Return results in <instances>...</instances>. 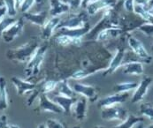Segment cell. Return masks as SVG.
<instances>
[{
  "label": "cell",
  "mask_w": 153,
  "mask_h": 128,
  "mask_svg": "<svg viewBox=\"0 0 153 128\" xmlns=\"http://www.w3.org/2000/svg\"><path fill=\"white\" fill-rule=\"evenodd\" d=\"M88 99L84 96L79 98L73 106V114L78 121H82L86 118L88 110Z\"/></svg>",
  "instance_id": "16"
},
{
  "label": "cell",
  "mask_w": 153,
  "mask_h": 128,
  "mask_svg": "<svg viewBox=\"0 0 153 128\" xmlns=\"http://www.w3.org/2000/svg\"><path fill=\"white\" fill-rule=\"evenodd\" d=\"M70 6L71 11H77L82 7V0H64Z\"/></svg>",
  "instance_id": "33"
},
{
  "label": "cell",
  "mask_w": 153,
  "mask_h": 128,
  "mask_svg": "<svg viewBox=\"0 0 153 128\" xmlns=\"http://www.w3.org/2000/svg\"><path fill=\"white\" fill-rule=\"evenodd\" d=\"M39 46L40 44L37 40H30L15 49L9 50L6 52V58L12 61L27 64L35 55Z\"/></svg>",
  "instance_id": "1"
},
{
  "label": "cell",
  "mask_w": 153,
  "mask_h": 128,
  "mask_svg": "<svg viewBox=\"0 0 153 128\" xmlns=\"http://www.w3.org/2000/svg\"><path fill=\"white\" fill-rule=\"evenodd\" d=\"M45 125L47 128H66L65 125L56 119H48Z\"/></svg>",
  "instance_id": "34"
},
{
  "label": "cell",
  "mask_w": 153,
  "mask_h": 128,
  "mask_svg": "<svg viewBox=\"0 0 153 128\" xmlns=\"http://www.w3.org/2000/svg\"><path fill=\"white\" fill-rule=\"evenodd\" d=\"M123 1H125V0H123Z\"/></svg>",
  "instance_id": "50"
},
{
  "label": "cell",
  "mask_w": 153,
  "mask_h": 128,
  "mask_svg": "<svg viewBox=\"0 0 153 128\" xmlns=\"http://www.w3.org/2000/svg\"><path fill=\"white\" fill-rule=\"evenodd\" d=\"M60 17H51L44 25L41 30V39L44 41H48L51 38L54 32L57 30L59 24L60 23Z\"/></svg>",
  "instance_id": "14"
},
{
  "label": "cell",
  "mask_w": 153,
  "mask_h": 128,
  "mask_svg": "<svg viewBox=\"0 0 153 128\" xmlns=\"http://www.w3.org/2000/svg\"><path fill=\"white\" fill-rule=\"evenodd\" d=\"M4 5V2H3V0H0V6H3Z\"/></svg>",
  "instance_id": "47"
},
{
  "label": "cell",
  "mask_w": 153,
  "mask_h": 128,
  "mask_svg": "<svg viewBox=\"0 0 153 128\" xmlns=\"http://www.w3.org/2000/svg\"><path fill=\"white\" fill-rule=\"evenodd\" d=\"M49 14L51 17H60L71 11L70 6L63 0H49Z\"/></svg>",
  "instance_id": "13"
},
{
  "label": "cell",
  "mask_w": 153,
  "mask_h": 128,
  "mask_svg": "<svg viewBox=\"0 0 153 128\" xmlns=\"http://www.w3.org/2000/svg\"><path fill=\"white\" fill-rule=\"evenodd\" d=\"M120 68L124 74L142 75L143 73V64L142 62L139 61H131L128 63H123Z\"/></svg>",
  "instance_id": "21"
},
{
  "label": "cell",
  "mask_w": 153,
  "mask_h": 128,
  "mask_svg": "<svg viewBox=\"0 0 153 128\" xmlns=\"http://www.w3.org/2000/svg\"><path fill=\"white\" fill-rule=\"evenodd\" d=\"M115 4L116 0H92L88 4L85 10L89 16H94L102 10L114 7Z\"/></svg>",
  "instance_id": "11"
},
{
  "label": "cell",
  "mask_w": 153,
  "mask_h": 128,
  "mask_svg": "<svg viewBox=\"0 0 153 128\" xmlns=\"http://www.w3.org/2000/svg\"><path fill=\"white\" fill-rule=\"evenodd\" d=\"M55 42L61 46H67V45L80 46L82 43V38H74L66 35L58 34V36L55 38Z\"/></svg>",
  "instance_id": "23"
},
{
  "label": "cell",
  "mask_w": 153,
  "mask_h": 128,
  "mask_svg": "<svg viewBox=\"0 0 153 128\" xmlns=\"http://www.w3.org/2000/svg\"><path fill=\"white\" fill-rule=\"evenodd\" d=\"M53 101L62 108V110H64L66 114H70L72 112V108L74 106V104L77 101V98L56 95L53 97Z\"/></svg>",
  "instance_id": "20"
},
{
  "label": "cell",
  "mask_w": 153,
  "mask_h": 128,
  "mask_svg": "<svg viewBox=\"0 0 153 128\" xmlns=\"http://www.w3.org/2000/svg\"><path fill=\"white\" fill-rule=\"evenodd\" d=\"M139 83L137 82H122V83H118L113 87L112 90L114 93H128L131 90H134L137 87Z\"/></svg>",
  "instance_id": "26"
},
{
  "label": "cell",
  "mask_w": 153,
  "mask_h": 128,
  "mask_svg": "<svg viewBox=\"0 0 153 128\" xmlns=\"http://www.w3.org/2000/svg\"><path fill=\"white\" fill-rule=\"evenodd\" d=\"M11 81H12V83L13 84V86L16 88L17 95H20V96L24 95L27 92L34 91L37 87L36 84L32 83V82H29V81H25V80H22L21 78L16 77V76L12 77L11 78Z\"/></svg>",
  "instance_id": "15"
},
{
  "label": "cell",
  "mask_w": 153,
  "mask_h": 128,
  "mask_svg": "<svg viewBox=\"0 0 153 128\" xmlns=\"http://www.w3.org/2000/svg\"><path fill=\"white\" fill-rule=\"evenodd\" d=\"M3 2H4V5L6 7L7 10V16L14 17L18 13L15 0H3Z\"/></svg>",
  "instance_id": "28"
},
{
  "label": "cell",
  "mask_w": 153,
  "mask_h": 128,
  "mask_svg": "<svg viewBox=\"0 0 153 128\" xmlns=\"http://www.w3.org/2000/svg\"><path fill=\"white\" fill-rule=\"evenodd\" d=\"M73 89L75 94L86 97L88 100H89L92 103L97 102L98 99V91L94 86L82 83H75L73 86Z\"/></svg>",
  "instance_id": "8"
},
{
  "label": "cell",
  "mask_w": 153,
  "mask_h": 128,
  "mask_svg": "<svg viewBox=\"0 0 153 128\" xmlns=\"http://www.w3.org/2000/svg\"><path fill=\"white\" fill-rule=\"evenodd\" d=\"M15 21H16V19L14 17H10V16H5L4 19H2L0 21V36L10 25H12Z\"/></svg>",
  "instance_id": "31"
},
{
  "label": "cell",
  "mask_w": 153,
  "mask_h": 128,
  "mask_svg": "<svg viewBox=\"0 0 153 128\" xmlns=\"http://www.w3.org/2000/svg\"><path fill=\"white\" fill-rule=\"evenodd\" d=\"M125 54H126V50L123 48H119L117 49L115 54L113 55L109 65L105 68V70H103L102 72V75L103 76H108L111 74H113L119 68L121 67V65L123 64V60L125 58Z\"/></svg>",
  "instance_id": "7"
},
{
  "label": "cell",
  "mask_w": 153,
  "mask_h": 128,
  "mask_svg": "<svg viewBox=\"0 0 153 128\" xmlns=\"http://www.w3.org/2000/svg\"><path fill=\"white\" fill-rule=\"evenodd\" d=\"M123 32V29L120 27H111L103 29L99 32L97 36V41L98 42H105L110 39H114L120 36Z\"/></svg>",
  "instance_id": "18"
},
{
  "label": "cell",
  "mask_w": 153,
  "mask_h": 128,
  "mask_svg": "<svg viewBox=\"0 0 153 128\" xmlns=\"http://www.w3.org/2000/svg\"><path fill=\"white\" fill-rule=\"evenodd\" d=\"M8 94L6 81L4 77H0V110H4L8 108Z\"/></svg>",
  "instance_id": "22"
},
{
  "label": "cell",
  "mask_w": 153,
  "mask_h": 128,
  "mask_svg": "<svg viewBox=\"0 0 153 128\" xmlns=\"http://www.w3.org/2000/svg\"><path fill=\"white\" fill-rule=\"evenodd\" d=\"M105 69L101 68H88V69H83V70H79L74 72L72 75H71V79L73 80H82V79H85L90 75H93L94 73L99 72V71H103Z\"/></svg>",
  "instance_id": "25"
},
{
  "label": "cell",
  "mask_w": 153,
  "mask_h": 128,
  "mask_svg": "<svg viewBox=\"0 0 153 128\" xmlns=\"http://www.w3.org/2000/svg\"><path fill=\"white\" fill-rule=\"evenodd\" d=\"M48 13L47 12L43 11L40 13H23L22 18L26 21H27L28 22L36 25L40 27H43L44 25L46 23V21H48Z\"/></svg>",
  "instance_id": "17"
},
{
  "label": "cell",
  "mask_w": 153,
  "mask_h": 128,
  "mask_svg": "<svg viewBox=\"0 0 153 128\" xmlns=\"http://www.w3.org/2000/svg\"><path fill=\"white\" fill-rule=\"evenodd\" d=\"M73 128H81V127H73Z\"/></svg>",
  "instance_id": "49"
},
{
  "label": "cell",
  "mask_w": 153,
  "mask_h": 128,
  "mask_svg": "<svg viewBox=\"0 0 153 128\" xmlns=\"http://www.w3.org/2000/svg\"><path fill=\"white\" fill-rule=\"evenodd\" d=\"M153 79L152 77H144L141 82L138 84L137 87L134 89V92L131 98L132 104H137L143 101V99L147 95V92L149 90V87L152 83Z\"/></svg>",
  "instance_id": "12"
},
{
  "label": "cell",
  "mask_w": 153,
  "mask_h": 128,
  "mask_svg": "<svg viewBox=\"0 0 153 128\" xmlns=\"http://www.w3.org/2000/svg\"><path fill=\"white\" fill-rule=\"evenodd\" d=\"M37 128H47V127H46V125H45V124H40V125H38Z\"/></svg>",
  "instance_id": "42"
},
{
  "label": "cell",
  "mask_w": 153,
  "mask_h": 128,
  "mask_svg": "<svg viewBox=\"0 0 153 128\" xmlns=\"http://www.w3.org/2000/svg\"><path fill=\"white\" fill-rule=\"evenodd\" d=\"M38 98H39V105L36 110L52 112V113H57V114H60L64 112L61 107L47 96V94H41L38 96Z\"/></svg>",
  "instance_id": "9"
},
{
  "label": "cell",
  "mask_w": 153,
  "mask_h": 128,
  "mask_svg": "<svg viewBox=\"0 0 153 128\" xmlns=\"http://www.w3.org/2000/svg\"><path fill=\"white\" fill-rule=\"evenodd\" d=\"M152 4H153V0H150V3H149L148 7H149V6H151V5H152ZM148 7H147V8H148Z\"/></svg>",
  "instance_id": "45"
},
{
  "label": "cell",
  "mask_w": 153,
  "mask_h": 128,
  "mask_svg": "<svg viewBox=\"0 0 153 128\" xmlns=\"http://www.w3.org/2000/svg\"><path fill=\"white\" fill-rule=\"evenodd\" d=\"M148 128H153V124L152 125H151V126H150V127H149Z\"/></svg>",
  "instance_id": "48"
},
{
  "label": "cell",
  "mask_w": 153,
  "mask_h": 128,
  "mask_svg": "<svg viewBox=\"0 0 153 128\" xmlns=\"http://www.w3.org/2000/svg\"><path fill=\"white\" fill-rule=\"evenodd\" d=\"M128 44L130 47L132 51L139 58H141L142 60H143V62L150 63L152 61V57L150 56V54L146 50L144 45L143 44V43L140 40H138L137 38H135L133 36H128Z\"/></svg>",
  "instance_id": "6"
},
{
  "label": "cell",
  "mask_w": 153,
  "mask_h": 128,
  "mask_svg": "<svg viewBox=\"0 0 153 128\" xmlns=\"http://www.w3.org/2000/svg\"><path fill=\"white\" fill-rule=\"evenodd\" d=\"M0 128H10L7 122V117L4 114L0 116Z\"/></svg>",
  "instance_id": "36"
},
{
  "label": "cell",
  "mask_w": 153,
  "mask_h": 128,
  "mask_svg": "<svg viewBox=\"0 0 153 128\" xmlns=\"http://www.w3.org/2000/svg\"><path fill=\"white\" fill-rule=\"evenodd\" d=\"M143 121V118L142 117H135L134 115H129L126 120L122 121L121 124L116 126L113 128H132L134 125L141 123Z\"/></svg>",
  "instance_id": "27"
},
{
  "label": "cell",
  "mask_w": 153,
  "mask_h": 128,
  "mask_svg": "<svg viewBox=\"0 0 153 128\" xmlns=\"http://www.w3.org/2000/svg\"><path fill=\"white\" fill-rule=\"evenodd\" d=\"M91 27L89 25V22H88L87 24L82 27V28H77V29H67V28H59L56 31L58 32V34L60 35H66L68 36L74 37V38H82L88 35V33L90 31Z\"/></svg>",
  "instance_id": "19"
},
{
  "label": "cell",
  "mask_w": 153,
  "mask_h": 128,
  "mask_svg": "<svg viewBox=\"0 0 153 128\" xmlns=\"http://www.w3.org/2000/svg\"><path fill=\"white\" fill-rule=\"evenodd\" d=\"M140 112L153 121V106L150 104H143L140 106Z\"/></svg>",
  "instance_id": "29"
},
{
  "label": "cell",
  "mask_w": 153,
  "mask_h": 128,
  "mask_svg": "<svg viewBox=\"0 0 153 128\" xmlns=\"http://www.w3.org/2000/svg\"><path fill=\"white\" fill-rule=\"evenodd\" d=\"M57 90H58V95H64V96H67V97H74V95H75L74 89L71 88L68 84L67 79H63V80L58 81Z\"/></svg>",
  "instance_id": "24"
},
{
  "label": "cell",
  "mask_w": 153,
  "mask_h": 128,
  "mask_svg": "<svg viewBox=\"0 0 153 128\" xmlns=\"http://www.w3.org/2000/svg\"><path fill=\"white\" fill-rule=\"evenodd\" d=\"M35 4H36V0H23L20 7L18 8V11H20L22 14L27 13Z\"/></svg>",
  "instance_id": "30"
},
{
  "label": "cell",
  "mask_w": 153,
  "mask_h": 128,
  "mask_svg": "<svg viewBox=\"0 0 153 128\" xmlns=\"http://www.w3.org/2000/svg\"><path fill=\"white\" fill-rule=\"evenodd\" d=\"M25 20L23 18H20L16 20L12 25H10L2 34L1 37L5 43H12L18 36H20L23 32Z\"/></svg>",
  "instance_id": "5"
},
{
  "label": "cell",
  "mask_w": 153,
  "mask_h": 128,
  "mask_svg": "<svg viewBox=\"0 0 153 128\" xmlns=\"http://www.w3.org/2000/svg\"><path fill=\"white\" fill-rule=\"evenodd\" d=\"M44 0H36V4H43L44 3Z\"/></svg>",
  "instance_id": "43"
},
{
  "label": "cell",
  "mask_w": 153,
  "mask_h": 128,
  "mask_svg": "<svg viewBox=\"0 0 153 128\" xmlns=\"http://www.w3.org/2000/svg\"><path fill=\"white\" fill-rule=\"evenodd\" d=\"M10 128H20L18 126H15V125H12L10 126Z\"/></svg>",
  "instance_id": "44"
},
{
  "label": "cell",
  "mask_w": 153,
  "mask_h": 128,
  "mask_svg": "<svg viewBox=\"0 0 153 128\" xmlns=\"http://www.w3.org/2000/svg\"><path fill=\"white\" fill-rule=\"evenodd\" d=\"M129 97V94L128 93H114L113 95H108L106 97H104L100 99L97 103L98 108H106L117 104H123L127 101V99Z\"/></svg>",
  "instance_id": "10"
},
{
  "label": "cell",
  "mask_w": 153,
  "mask_h": 128,
  "mask_svg": "<svg viewBox=\"0 0 153 128\" xmlns=\"http://www.w3.org/2000/svg\"><path fill=\"white\" fill-rule=\"evenodd\" d=\"M90 1H92V0H82V8H86V6H87V4L90 2Z\"/></svg>",
  "instance_id": "39"
},
{
  "label": "cell",
  "mask_w": 153,
  "mask_h": 128,
  "mask_svg": "<svg viewBox=\"0 0 153 128\" xmlns=\"http://www.w3.org/2000/svg\"><path fill=\"white\" fill-rule=\"evenodd\" d=\"M147 10H148V13H149L151 15H152L153 16V4L152 5H151V6H149V7L147 8Z\"/></svg>",
  "instance_id": "40"
},
{
  "label": "cell",
  "mask_w": 153,
  "mask_h": 128,
  "mask_svg": "<svg viewBox=\"0 0 153 128\" xmlns=\"http://www.w3.org/2000/svg\"><path fill=\"white\" fill-rule=\"evenodd\" d=\"M138 30L147 36H153V24L144 23L138 27Z\"/></svg>",
  "instance_id": "32"
},
{
  "label": "cell",
  "mask_w": 153,
  "mask_h": 128,
  "mask_svg": "<svg viewBox=\"0 0 153 128\" xmlns=\"http://www.w3.org/2000/svg\"><path fill=\"white\" fill-rule=\"evenodd\" d=\"M134 0H125L124 1V8L130 13H134Z\"/></svg>",
  "instance_id": "35"
},
{
  "label": "cell",
  "mask_w": 153,
  "mask_h": 128,
  "mask_svg": "<svg viewBox=\"0 0 153 128\" xmlns=\"http://www.w3.org/2000/svg\"><path fill=\"white\" fill-rule=\"evenodd\" d=\"M129 116L128 110L123 107L113 105L111 107L103 108L101 111V118L104 120L111 121V120H120L124 121Z\"/></svg>",
  "instance_id": "4"
},
{
  "label": "cell",
  "mask_w": 153,
  "mask_h": 128,
  "mask_svg": "<svg viewBox=\"0 0 153 128\" xmlns=\"http://www.w3.org/2000/svg\"><path fill=\"white\" fill-rule=\"evenodd\" d=\"M88 14L85 11L80 12L78 13L69 14L64 20H61L57 29L67 28V29H77L83 27L88 22Z\"/></svg>",
  "instance_id": "3"
},
{
  "label": "cell",
  "mask_w": 153,
  "mask_h": 128,
  "mask_svg": "<svg viewBox=\"0 0 153 128\" xmlns=\"http://www.w3.org/2000/svg\"><path fill=\"white\" fill-rule=\"evenodd\" d=\"M94 128H106V127H101V126H96V127H94Z\"/></svg>",
  "instance_id": "46"
},
{
  "label": "cell",
  "mask_w": 153,
  "mask_h": 128,
  "mask_svg": "<svg viewBox=\"0 0 153 128\" xmlns=\"http://www.w3.org/2000/svg\"><path fill=\"white\" fill-rule=\"evenodd\" d=\"M22 1L23 0H15V3H16V6H17V9L20 7V5H21V4L22 3Z\"/></svg>",
  "instance_id": "41"
},
{
  "label": "cell",
  "mask_w": 153,
  "mask_h": 128,
  "mask_svg": "<svg viewBox=\"0 0 153 128\" xmlns=\"http://www.w3.org/2000/svg\"><path fill=\"white\" fill-rule=\"evenodd\" d=\"M5 16H7V10L4 5L0 6V21L4 19Z\"/></svg>",
  "instance_id": "38"
},
{
  "label": "cell",
  "mask_w": 153,
  "mask_h": 128,
  "mask_svg": "<svg viewBox=\"0 0 153 128\" xmlns=\"http://www.w3.org/2000/svg\"><path fill=\"white\" fill-rule=\"evenodd\" d=\"M149 3H150V0H134V4H139V5H143L145 7H148Z\"/></svg>",
  "instance_id": "37"
},
{
  "label": "cell",
  "mask_w": 153,
  "mask_h": 128,
  "mask_svg": "<svg viewBox=\"0 0 153 128\" xmlns=\"http://www.w3.org/2000/svg\"><path fill=\"white\" fill-rule=\"evenodd\" d=\"M47 44L40 45L32 58L27 63L25 67V75L27 78L36 76L40 73V68L44 60L45 54L47 52Z\"/></svg>",
  "instance_id": "2"
}]
</instances>
